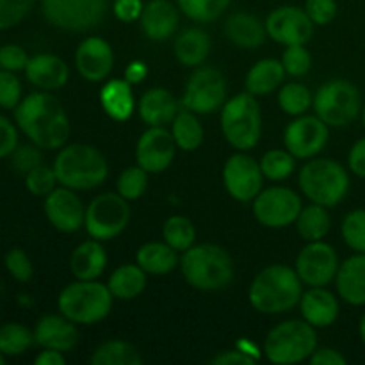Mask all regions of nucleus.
<instances>
[{
	"label": "nucleus",
	"instance_id": "nucleus-1",
	"mask_svg": "<svg viewBox=\"0 0 365 365\" xmlns=\"http://www.w3.org/2000/svg\"><path fill=\"white\" fill-rule=\"evenodd\" d=\"M14 113L21 134L41 150H59L71 134L70 118L63 103L50 91H34L24 96Z\"/></svg>",
	"mask_w": 365,
	"mask_h": 365
},
{
	"label": "nucleus",
	"instance_id": "nucleus-2",
	"mask_svg": "<svg viewBox=\"0 0 365 365\" xmlns=\"http://www.w3.org/2000/svg\"><path fill=\"white\" fill-rule=\"evenodd\" d=\"M303 296V282L294 267L285 264H271L264 267L248 289L250 305L266 316L291 312L299 305Z\"/></svg>",
	"mask_w": 365,
	"mask_h": 365
},
{
	"label": "nucleus",
	"instance_id": "nucleus-3",
	"mask_svg": "<svg viewBox=\"0 0 365 365\" xmlns=\"http://www.w3.org/2000/svg\"><path fill=\"white\" fill-rule=\"evenodd\" d=\"M59 185L73 191H91L109 177V164L103 153L91 145H64L53 159Z\"/></svg>",
	"mask_w": 365,
	"mask_h": 365
},
{
	"label": "nucleus",
	"instance_id": "nucleus-4",
	"mask_svg": "<svg viewBox=\"0 0 365 365\" xmlns=\"http://www.w3.org/2000/svg\"><path fill=\"white\" fill-rule=\"evenodd\" d=\"M182 277L198 291H220L234 280V262L225 248L217 245H192L178 264Z\"/></svg>",
	"mask_w": 365,
	"mask_h": 365
},
{
	"label": "nucleus",
	"instance_id": "nucleus-5",
	"mask_svg": "<svg viewBox=\"0 0 365 365\" xmlns=\"http://www.w3.org/2000/svg\"><path fill=\"white\" fill-rule=\"evenodd\" d=\"M298 184L302 195H305L310 203L331 209L348 196L349 175L337 160L314 157L299 170Z\"/></svg>",
	"mask_w": 365,
	"mask_h": 365
},
{
	"label": "nucleus",
	"instance_id": "nucleus-6",
	"mask_svg": "<svg viewBox=\"0 0 365 365\" xmlns=\"http://www.w3.org/2000/svg\"><path fill=\"white\" fill-rule=\"evenodd\" d=\"M114 296L98 280H75L57 298V309L75 324L91 327L106 319L113 310Z\"/></svg>",
	"mask_w": 365,
	"mask_h": 365
},
{
	"label": "nucleus",
	"instance_id": "nucleus-7",
	"mask_svg": "<svg viewBox=\"0 0 365 365\" xmlns=\"http://www.w3.org/2000/svg\"><path fill=\"white\" fill-rule=\"evenodd\" d=\"M220 125L232 148L237 152L255 148L262 135V113L257 96L245 91L227 98L220 110Z\"/></svg>",
	"mask_w": 365,
	"mask_h": 365
},
{
	"label": "nucleus",
	"instance_id": "nucleus-8",
	"mask_svg": "<svg viewBox=\"0 0 365 365\" xmlns=\"http://www.w3.org/2000/svg\"><path fill=\"white\" fill-rule=\"evenodd\" d=\"M317 349V334L305 319H289L271 328L262 353L271 364L294 365L305 362Z\"/></svg>",
	"mask_w": 365,
	"mask_h": 365
},
{
	"label": "nucleus",
	"instance_id": "nucleus-9",
	"mask_svg": "<svg viewBox=\"0 0 365 365\" xmlns=\"http://www.w3.org/2000/svg\"><path fill=\"white\" fill-rule=\"evenodd\" d=\"M314 110L328 127L342 128L351 125L362 113L359 88L346 78H331L314 93Z\"/></svg>",
	"mask_w": 365,
	"mask_h": 365
},
{
	"label": "nucleus",
	"instance_id": "nucleus-10",
	"mask_svg": "<svg viewBox=\"0 0 365 365\" xmlns=\"http://www.w3.org/2000/svg\"><path fill=\"white\" fill-rule=\"evenodd\" d=\"M109 9V0H41V13L52 27L86 32L98 27Z\"/></svg>",
	"mask_w": 365,
	"mask_h": 365
},
{
	"label": "nucleus",
	"instance_id": "nucleus-11",
	"mask_svg": "<svg viewBox=\"0 0 365 365\" xmlns=\"http://www.w3.org/2000/svg\"><path fill=\"white\" fill-rule=\"evenodd\" d=\"M130 223L128 200L118 192H103L95 196L86 207L84 228L88 235L96 241H113L123 234Z\"/></svg>",
	"mask_w": 365,
	"mask_h": 365
},
{
	"label": "nucleus",
	"instance_id": "nucleus-12",
	"mask_svg": "<svg viewBox=\"0 0 365 365\" xmlns=\"http://www.w3.org/2000/svg\"><path fill=\"white\" fill-rule=\"evenodd\" d=\"M227 81L217 68L198 66L189 77L182 95V107L200 114L221 110L227 102Z\"/></svg>",
	"mask_w": 365,
	"mask_h": 365
},
{
	"label": "nucleus",
	"instance_id": "nucleus-13",
	"mask_svg": "<svg viewBox=\"0 0 365 365\" xmlns=\"http://www.w3.org/2000/svg\"><path fill=\"white\" fill-rule=\"evenodd\" d=\"M253 216L266 228H285L296 223L303 209L302 196L285 185L262 189L253 200Z\"/></svg>",
	"mask_w": 365,
	"mask_h": 365
},
{
	"label": "nucleus",
	"instance_id": "nucleus-14",
	"mask_svg": "<svg viewBox=\"0 0 365 365\" xmlns=\"http://www.w3.org/2000/svg\"><path fill=\"white\" fill-rule=\"evenodd\" d=\"M330 127L319 116H296L284 130V145L296 159L309 160L319 155L328 145Z\"/></svg>",
	"mask_w": 365,
	"mask_h": 365
},
{
	"label": "nucleus",
	"instance_id": "nucleus-15",
	"mask_svg": "<svg viewBox=\"0 0 365 365\" xmlns=\"http://www.w3.org/2000/svg\"><path fill=\"white\" fill-rule=\"evenodd\" d=\"M339 266L341 260L334 246L324 241H312L298 253L294 269L303 285L327 287L335 282Z\"/></svg>",
	"mask_w": 365,
	"mask_h": 365
},
{
	"label": "nucleus",
	"instance_id": "nucleus-16",
	"mask_svg": "<svg viewBox=\"0 0 365 365\" xmlns=\"http://www.w3.org/2000/svg\"><path fill=\"white\" fill-rule=\"evenodd\" d=\"M223 184L228 195L241 203H250L262 191L264 175L259 160L246 152H237L223 166Z\"/></svg>",
	"mask_w": 365,
	"mask_h": 365
},
{
	"label": "nucleus",
	"instance_id": "nucleus-17",
	"mask_svg": "<svg viewBox=\"0 0 365 365\" xmlns=\"http://www.w3.org/2000/svg\"><path fill=\"white\" fill-rule=\"evenodd\" d=\"M267 38L280 45H307L314 36V21L305 9L296 6L277 7L266 18Z\"/></svg>",
	"mask_w": 365,
	"mask_h": 365
},
{
	"label": "nucleus",
	"instance_id": "nucleus-18",
	"mask_svg": "<svg viewBox=\"0 0 365 365\" xmlns=\"http://www.w3.org/2000/svg\"><path fill=\"white\" fill-rule=\"evenodd\" d=\"M177 143L166 127H148L135 145V164L148 173H163L177 155Z\"/></svg>",
	"mask_w": 365,
	"mask_h": 365
},
{
	"label": "nucleus",
	"instance_id": "nucleus-19",
	"mask_svg": "<svg viewBox=\"0 0 365 365\" xmlns=\"http://www.w3.org/2000/svg\"><path fill=\"white\" fill-rule=\"evenodd\" d=\"M43 209L48 223L63 234H73L84 227L86 207L73 189L57 185L48 196H45Z\"/></svg>",
	"mask_w": 365,
	"mask_h": 365
},
{
	"label": "nucleus",
	"instance_id": "nucleus-20",
	"mask_svg": "<svg viewBox=\"0 0 365 365\" xmlns=\"http://www.w3.org/2000/svg\"><path fill=\"white\" fill-rule=\"evenodd\" d=\"M75 66L86 82H103L114 68V50L109 41L91 36L78 43L75 50Z\"/></svg>",
	"mask_w": 365,
	"mask_h": 365
},
{
	"label": "nucleus",
	"instance_id": "nucleus-21",
	"mask_svg": "<svg viewBox=\"0 0 365 365\" xmlns=\"http://www.w3.org/2000/svg\"><path fill=\"white\" fill-rule=\"evenodd\" d=\"M36 346L41 349L71 351L78 342V330L73 321L63 314H45L36 321L34 327Z\"/></svg>",
	"mask_w": 365,
	"mask_h": 365
},
{
	"label": "nucleus",
	"instance_id": "nucleus-22",
	"mask_svg": "<svg viewBox=\"0 0 365 365\" xmlns=\"http://www.w3.org/2000/svg\"><path fill=\"white\" fill-rule=\"evenodd\" d=\"M24 71L27 81L41 91H57L70 81V66L56 53H36Z\"/></svg>",
	"mask_w": 365,
	"mask_h": 365
},
{
	"label": "nucleus",
	"instance_id": "nucleus-23",
	"mask_svg": "<svg viewBox=\"0 0 365 365\" xmlns=\"http://www.w3.org/2000/svg\"><path fill=\"white\" fill-rule=\"evenodd\" d=\"M139 21L146 38L159 43L166 41L177 32L180 9L170 0H150L145 4Z\"/></svg>",
	"mask_w": 365,
	"mask_h": 365
},
{
	"label": "nucleus",
	"instance_id": "nucleus-24",
	"mask_svg": "<svg viewBox=\"0 0 365 365\" xmlns=\"http://www.w3.org/2000/svg\"><path fill=\"white\" fill-rule=\"evenodd\" d=\"M302 317L314 328H328L341 314L339 298L327 287H310L299 299Z\"/></svg>",
	"mask_w": 365,
	"mask_h": 365
},
{
	"label": "nucleus",
	"instance_id": "nucleus-25",
	"mask_svg": "<svg viewBox=\"0 0 365 365\" xmlns=\"http://www.w3.org/2000/svg\"><path fill=\"white\" fill-rule=\"evenodd\" d=\"M180 110L173 93L166 88H152L145 91L138 103V113L146 127H166L171 125Z\"/></svg>",
	"mask_w": 365,
	"mask_h": 365
},
{
	"label": "nucleus",
	"instance_id": "nucleus-26",
	"mask_svg": "<svg viewBox=\"0 0 365 365\" xmlns=\"http://www.w3.org/2000/svg\"><path fill=\"white\" fill-rule=\"evenodd\" d=\"M335 287L342 302L353 307L365 305V253H355L341 262Z\"/></svg>",
	"mask_w": 365,
	"mask_h": 365
},
{
	"label": "nucleus",
	"instance_id": "nucleus-27",
	"mask_svg": "<svg viewBox=\"0 0 365 365\" xmlns=\"http://www.w3.org/2000/svg\"><path fill=\"white\" fill-rule=\"evenodd\" d=\"M106 267V248L96 239L81 242L70 255V271L77 280H98Z\"/></svg>",
	"mask_w": 365,
	"mask_h": 365
},
{
	"label": "nucleus",
	"instance_id": "nucleus-28",
	"mask_svg": "<svg viewBox=\"0 0 365 365\" xmlns=\"http://www.w3.org/2000/svg\"><path fill=\"white\" fill-rule=\"evenodd\" d=\"M100 106L114 121H127L135 110L132 84L125 78L107 81L100 89Z\"/></svg>",
	"mask_w": 365,
	"mask_h": 365
},
{
	"label": "nucleus",
	"instance_id": "nucleus-29",
	"mask_svg": "<svg viewBox=\"0 0 365 365\" xmlns=\"http://www.w3.org/2000/svg\"><path fill=\"white\" fill-rule=\"evenodd\" d=\"M225 34L235 46L241 48H259L267 39L266 24L250 13L230 14L225 24Z\"/></svg>",
	"mask_w": 365,
	"mask_h": 365
},
{
	"label": "nucleus",
	"instance_id": "nucleus-30",
	"mask_svg": "<svg viewBox=\"0 0 365 365\" xmlns=\"http://www.w3.org/2000/svg\"><path fill=\"white\" fill-rule=\"evenodd\" d=\"M212 41L210 36L200 27H189L175 38V57L182 66L198 68L209 57Z\"/></svg>",
	"mask_w": 365,
	"mask_h": 365
},
{
	"label": "nucleus",
	"instance_id": "nucleus-31",
	"mask_svg": "<svg viewBox=\"0 0 365 365\" xmlns=\"http://www.w3.org/2000/svg\"><path fill=\"white\" fill-rule=\"evenodd\" d=\"M285 75L287 73H285L282 61L269 59V57L257 61L246 73V91L252 93L257 98L269 95V93L280 89Z\"/></svg>",
	"mask_w": 365,
	"mask_h": 365
},
{
	"label": "nucleus",
	"instance_id": "nucleus-32",
	"mask_svg": "<svg viewBox=\"0 0 365 365\" xmlns=\"http://www.w3.org/2000/svg\"><path fill=\"white\" fill-rule=\"evenodd\" d=\"M135 262L141 266L146 274H163L171 273L178 267L180 259H178L177 250L171 248L168 242H146L135 253Z\"/></svg>",
	"mask_w": 365,
	"mask_h": 365
},
{
	"label": "nucleus",
	"instance_id": "nucleus-33",
	"mask_svg": "<svg viewBox=\"0 0 365 365\" xmlns=\"http://www.w3.org/2000/svg\"><path fill=\"white\" fill-rule=\"evenodd\" d=\"M107 287L113 292L114 299L121 302H130L139 298L146 287V273L141 269L138 262L135 264H121L107 280Z\"/></svg>",
	"mask_w": 365,
	"mask_h": 365
},
{
	"label": "nucleus",
	"instance_id": "nucleus-34",
	"mask_svg": "<svg viewBox=\"0 0 365 365\" xmlns=\"http://www.w3.org/2000/svg\"><path fill=\"white\" fill-rule=\"evenodd\" d=\"M171 134L175 143L184 152H195L205 139V130L198 120V114L182 107L175 120L171 121Z\"/></svg>",
	"mask_w": 365,
	"mask_h": 365
},
{
	"label": "nucleus",
	"instance_id": "nucleus-35",
	"mask_svg": "<svg viewBox=\"0 0 365 365\" xmlns=\"http://www.w3.org/2000/svg\"><path fill=\"white\" fill-rule=\"evenodd\" d=\"M89 362L93 365H141L143 356L134 344L114 339L96 346Z\"/></svg>",
	"mask_w": 365,
	"mask_h": 365
},
{
	"label": "nucleus",
	"instance_id": "nucleus-36",
	"mask_svg": "<svg viewBox=\"0 0 365 365\" xmlns=\"http://www.w3.org/2000/svg\"><path fill=\"white\" fill-rule=\"evenodd\" d=\"M294 225L298 234L302 235L307 242L323 241V239L327 237L328 232H330L331 217L327 207L317 205V203H310V205L303 207Z\"/></svg>",
	"mask_w": 365,
	"mask_h": 365
},
{
	"label": "nucleus",
	"instance_id": "nucleus-37",
	"mask_svg": "<svg viewBox=\"0 0 365 365\" xmlns=\"http://www.w3.org/2000/svg\"><path fill=\"white\" fill-rule=\"evenodd\" d=\"M34 344V330L27 328L25 324L16 323V321H7V323L0 324V351L7 359L24 355Z\"/></svg>",
	"mask_w": 365,
	"mask_h": 365
},
{
	"label": "nucleus",
	"instance_id": "nucleus-38",
	"mask_svg": "<svg viewBox=\"0 0 365 365\" xmlns=\"http://www.w3.org/2000/svg\"><path fill=\"white\" fill-rule=\"evenodd\" d=\"M278 107L289 116H302L309 113L314 103V95L302 82H287L278 89Z\"/></svg>",
	"mask_w": 365,
	"mask_h": 365
},
{
	"label": "nucleus",
	"instance_id": "nucleus-39",
	"mask_svg": "<svg viewBox=\"0 0 365 365\" xmlns=\"http://www.w3.org/2000/svg\"><path fill=\"white\" fill-rule=\"evenodd\" d=\"M163 239L171 248L184 253L196 242V228L189 217L177 214V216H171L164 221Z\"/></svg>",
	"mask_w": 365,
	"mask_h": 365
},
{
	"label": "nucleus",
	"instance_id": "nucleus-40",
	"mask_svg": "<svg viewBox=\"0 0 365 365\" xmlns=\"http://www.w3.org/2000/svg\"><path fill=\"white\" fill-rule=\"evenodd\" d=\"M260 163V170L266 180L271 182H282L285 178L291 177L296 170V157L289 152L287 148H273L262 155Z\"/></svg>",
	"mask_w": 365,
	"mask_h": 365
},
{
	"label": "nucleus",
	"instance_id": "nucleus-41",
	"mask_svg": "<svg viewBox=\"0 0 365 365\" xmlns=\"http://www.w3.org/2000/svg\"><path fill=\"white\" fill-rule=\"evenodd\" d=\"M232 0H177V6L184 16L196 24H210L223 16Z\"/></svg>",
	"mask_w": 365,
	"mask_h": 365
},
{
	"label": "nucleus",
	"instance_id": "nucleus-42",
	"mask_svg": "<svg viewBox=\"0 0 365 365\" xmlns=\"http://www.w3.org/2000/svg\"><path fill=\"white\" fill-rule=\"evenodd\" d=\"M148 171L143 170L141 166H130L120 173L116 180V192L123 196L128 202L139 200L146 192L148 187Z\"/></svg>",
	"mask_w": 365,
	"mask_h": 365
},
{
	"label": "nucleus",
	"instance_id": "nucleus-43",
	"mask_svg": "<svg viewBox=\"0 0 365 365\" xmlns=\"http://www.w3.org/2000/svg\"><path fill=\"white\" fill-rule=\"evenodd\" d=\"M59 185L53 166L39 164L25 173V189L36 198H45Z\"/></svg>",
	"mask_w": 365,
	"mask_h": 365
},
{
	"label": "nucleus",
	"instance_id": "nucleus-44",
	"mask_svg": "<svg viewBox=\"0 0 365 365\" xmlns=\"http://www.w3.org/2000/svg\"><path fill=\"white\" fill-rule=\"evenodd\" d=\"M341 234L348 248L355 253H365V209H355L346 214Z\"/></svg>",
	"mask_w": 365,
	"mask_h": 365
},
{
	"label": "nucleus",
	"instance_id": "nucleus-45",
	"mask_svg": "<svg viewBox=\"0 0 365 365\" xmlns=\"http://www.w3.org/2000/svg\"><path fill=\"white\" fill-rule=\"evenodd\" d=\"M4 266H6L9 277L20 284H29L34 277V266H32L31 257L20 246L7 250L6 257H4Z\"/></svg>",
	"mask_w": 365,
	"mask_h": 365
},
{
	"label": "nucleus",
	"instance_id": "nucleus-46",
	"mask_svg": "<svg viewBox=\"0 0 365 365\" xmlns=\"http://www.w3.org/2000/svg\"><path fill=\"white\" fill-rule=\"evenodd\" d=\"M36 0H0V32L20 25L34 7Z\"/></svg>",
	"mask_w": 365,
	"mask_h": 365
},
{
	"label": "nucleus",
	"instance_id": "nucleus-47",
	"mask_svg": "<svg viewBox=\"0 0 365 365\" xmlns=\"http://www.w3.org/2000/svg\"><path fill=\"white\" fill-rule=\"evenodd\" d=\"M280 61L284 64L285 73L291 75V77H303L312 68V56L305 45L287 46Z\"/></svg>",
	"mask_w": 365,
	"mask_h": 365
},
{
	"label": "nucleus",
	"instance_id": "nucleus-48",
	"mask_svg": "<svg viewBox=\"0 0 365 365\" xmlns=\"http://www.w3.org/2000/svg\"><path fill=\"white\" fill-rule=\"evenodd\" d=\"M24 100V86L14 71L0 70V109L14 110Z\"/></svg>",
	"mask_w": 365,
	"mask_h": 365
},
{
	"label": "nucleus",
	"instance_id": "nucleus-49",
	"mask_svg": "<svg viewBox=\"0 0 365 365\" xmlns=\"http://www.w3.org/2000/svg\"><path fill=\"white\" fill-rule=\"evenodd\" d=\"M11 164L16 171L20 173H27L32 168L43 164V152L39 146H36L34 143H29V145H18L16 150L11 153Z\"/></svg>",
	"mask_w": 365,
	"mask_h": 365
},
{
	"label": "nucleus",
	"instance_id": "nucleus-50",
	"mask_svg": "<svg viewBox=\"0 0 365 365\" xmlns=\"http://www.w3.org/2000/svg\"><path fill=\"white\" fill-rule=\"evenodd\" d=\"M29 59H31V56L24 46L14 45V43H6V45L0 46V70L18 73V71L25 70Z\"/></svg>",
	"mask_w": 365,
	"mask_h": 365
},
{
	"label": "nucleus",
	"instance_id": "nucleus-51",
	"mask_svg": "<svg viewBox=\"0 0 365 365\" xmlns=\"http://www.w3.org/2000/svg\"><path fill=\"white\" fill-rule=\"evenodd\" d=\"M310 20L314 21V25H323L331 24L337 16V2L335 0H305V7Z\"/></svg>",
	"mask_w": 365,
	"mask_h": 365
},
{
	"label": "nucleus",
	"instance_id": "nucleus-52",
	"mask_svg": "<svg viewBox=\"0 0 365 365\" xmlns=\"http://www.w3.org/2000/svg\"><path fill=\"white\" fill-rule=\"evenodd\" d=\"M18 145H20V128L9 118L0 114V159L11 157Z\"/></svg>",
	"mask_w": 365,
	"mask_h": 365
},
{
	"label": "nucleus",
	"instance_id": "nucleus-53",
	"mask_svg": "<svg viewBox=\"0 0 365 365\" xmlns=\"http://www.w3.org/2000/svg\"><path fill=\"white\" fill-rule=\"evenodd\" d=\"M145 4L143 0H114L113 2V13L123 24H132L141 18Z\"/></svg>",
	"mask_w": 365,
	"mask_h": 365
},
{
	"label": "nucleus",
	"instance_id": "nucleus-54",
	"mask_svg": "<svg viewBox=\"0 0 365 365\" xmlns=\"http://www.w3.org/2000/svg\"><path fill=\"white\" fill-rule=\"evenodd\" d=\"M257 360L245 353L242 349H228V351H220L216 356L210 359L214 365H253Z\"/></svg>",
	"mask_w": 365,
	"mask_h": 365
},
{
	"label": "nucleus",
	"instance_id": "nucleus-55",
	"mask_svg": "<svg viewBox=\"0 0 365 365\" xmlns=\"http://www.w3.org/2000/svg\"><path fill=\"white\" fill-rule=\"evenodd\" d=\"M348 168L356 177L365 178V138L359 139L348 153Z\"/></svg>",
	"mask_w": 365,
	"mask_h": 365
},
{
	"label": "nucleus",
	"instance_id": "nucleus-56",
	"mask_svg": "<svg viewBox=\"0 0 365 365\" xmlns=\"http://www.w3.org/2000/svg\"><path fill=\"white\" fill-rule=\"evenodd\" d=\"M309 362L312 365H346L348 360L341 351L334 348H317Z\"/></svg>",
	"mask_w": 365,
	"mask_h": 365
},
{
	"label": "nucleus",
	"instance_id": "nucleus-57",
	"mask_svg": "<svg viewBox=\"0 0 365 365\" xmlns=\"http://www.w3.org/2000/svg\"><path fill=\"white\" fill-rule=\"evenodd\" d=\"M146 75H148V66H146V63H143V61H132L127 66V70H125L123 78L134 86L145 81Z\"/></svg>",
	"mask_w": 365,
	"mask_h": 365
},
{
	"label": "nucleus",
	"instance_id": "nucleus-58",
	"mask_svg": "<svg viewBox=\"0 0 365 365\" xmlns=\"http://www.w3.org/2000/svg\"><path fill=\"white\" fill-rule=\"evenodd\" d=\"M36 365H64L66 359H64L63 351H57V349H41V351L36 355L34 359Z\"/></svg>",
	"mask_w": 365,
	"mask_h": 365
},
{
	"label": "nucleus",
	"instance_id": "nucleus-59",
	"mask_svg": "<svg viewBox=\"0 0 365 365\" xmlns=\"http://www.w3.org/2000/svg\"><path fill=\"white\" fill-rule=\"evenodd\" d=\"M239 349H242V351L248 353L250 356H253L255 360H259V351H257V348L252 344V342H248V341L239 342Z\"/></svg>",
	"mask_w": 365,
	"mask_h": 365
},
{
	"label": "nucleus",
	"instance_id": "nucleus-60",
	"mask_svg": "<svg viewBox=\"0 0 365 365\" xmlns=\"http://www.w3.org/2000/svg\"><path fill=\"white\" fill-rule=\"evenodd\" d=\"M359 335H360V341H362V344L365 346V314L359 323Z\"/></svg>",
	"mask_w": 365,
	"mask_h": 365
},
{
	"label": "nucleus",
	"instance_id": "nucleus-61",
	"mask_svg": "<svg viewBox=\"0 0 365 365\" xmlns=\"http://www.w3.org/2000/svg\"><path fill=\"white\" fill-rule=\"evenodd\" d=\"M6 360H7V356L4 355L2 351H0V365H4V364H6Z\"/></svg>",
	"mask_w": 365,
	"mask_h": 365
},
{
	"label": "nucleus",
	"instance_id": "nucleus-62",
	"mask_svg": "<svg viewBox=\"0 0 365 365\" xmlns=\"http://www.w3.org/2000/svg\"><path fill=\"white\" fill-rule=\"evenodd\" d=\"M360 116H362V125H364V128H365V106L362 107V113H360Z\"/></svg>",
	"mask_w": 365,
	"mask_h": 365
}]
</instances>
